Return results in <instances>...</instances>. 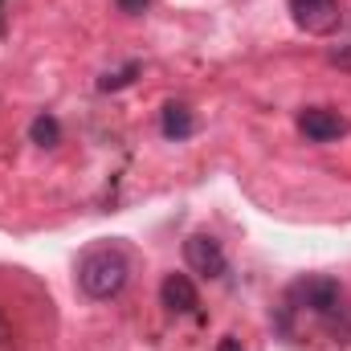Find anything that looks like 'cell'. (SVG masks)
Masks as SVG:
<instances>
[{
	"label": "cell",
	"instance_id": "cell-8",
	"mask_svg": "<svg viewBox=\"0 0 351 351\" xmlns=\"http://www.w3.org/2000/svg\"><path fill=\"white\" fill-rule=\"evenodd\" d=\"M29 139H33L37 147H58V143H62V123H58L53 114H37V119L29 123Z\"/></svg>",
	"mask_w": 351,
	"mask_h": 351
},
{
	"label": "cell",
	"instance_id": "cell-2",
	"mask_svg": "<svg viewBox=\"0 0 351 351\" xmlns=\"http://www.w3.org/2000/svg\"><path fill=\"white\" fill-rule=\"evenodd\" d=\"M286 302H290L294 311H311V315H319V319H331V315H339V306H343V286H339L335 278H327V274H306V278L290 282Z\"/></svg>",
	"mask_w": 351,
	"mask_h": 351
},
{
	"label": "cell",
	"instance_id": "cell-4",
	"mask_svg": "<svg viewBox=\"0 0 351 351\" xmlns=\"http://www.w3.org/2000/svg\"><path fill=\"white\" fill-rule=\"evenodd\" d=\"M298 131L311 139V143H335L351 131V119L335 106H306L298 114Z\"/></svg>",
	"mask_w": 351,
	"mask_h": 351
},
{
	"label": "cell",
	"instance_id": "cell-12",
	"mask_svg": "<svg viewBox=\"0 0 351 351\" xmlns=\"http://www.w3.org/2000/svg\"><path fill=\"white\" fill-rule=\"evenodd\" d=\"M4 335H8V323H4V315H0V343H4Z\"/></svg>",
	"mask_w": 351,
	"mask_h": 351
},
{
	"label": "cell",
	"instance_id": "cell-6",
	"mask_svg": "<svg viewBox=\"0 0 351 351\" xmlns=\"http://www.w3.org/2000/svg\"><path fill=\"white\" fill-rule=\"evenodd\" d=\"M160 298H164V306L172 315H192L200 306V290H196V282L188 274H168L160 282Z\"/></svg>",
	"mask_w": 351,
	"mask_h": 351
},
{
	"label": "cell",
	"instance_id": "cell-1",
	"mask_svg": "<svg viewBox=\"0 0 351 351\" xmlns=\"http://www.w3.org/2000/svg\"><path fill=\"white\" fill-rule=\"evenodd\" d=\"M74 278H78V290L94 298V302H106V298H114L123 286H127V278H131V258H127V250L123 245H114V241H94L82 250V258L74 265Z\"/></svg>",
	"mask_w": 351,
	"mask_h": 351
},
{
	"label": "cell",
	"instance_id": "cell-5",
	"mask_svg": "<svg viewBox=\"0 0 351 351\" xmlns=\"http://www.w3.org/2000/svg\"><path fill=\"white\" fill-rule=\"evenodd\" d=\"M184 262H188V269L192 274H200V278H221L225 274V265H229V258H225V250H221V241L217 237H208V233H192L188 241H184Z\"/></svg>",
	"mask_w": 351,
	"mask_h": 351
},
{
	"label": "cell",
	"instance_id": "cell-11",
	"mask_svg": "<svg viewBox=\"0 0 351 351\" xmlns=\"http://www.w3.org/2000/svg\"><path fill=\"white\" fill-rule=\"evenodd\" d=\"M217 351H245V348H241V339H237V335H225V339L217 343Z\"/></svg>",
	"mask_w": 351,
	"mask_h": 351
},
{
	"label": "cell",
	"instance_id": "cell-10",
	"mask_svg": "<svg viewBox=\"0 0 351 351\" xmlns=\"http://www.w3.org/2000/svg\"><path fill=\"white\" fill-rule=\"evenodd\" d=\"M114 4H119V12H127V16H139L152 0H114Z\"/></svg>",
	"mask_w": 351,
	"mask_h": 351
},
{
	"label": "cell",
	"instance_id": "cell-7",
	"mask_svg": "<svg viewBox=\"0 0 351 351\" xmlns=\"http://www.w3.org/2000/svg\"><path fill=\"white\" fill-rule=\"evenodd\" d=\"M160 127H164V135L168 139H188L192 131H196V114H192V106H184V102H168L164 106V119H160Z\"/></svg>",
	"mask_w": 351,
	"mask_h": 351
},
{
	"label": "cell",
	"instance_id": "cell-9",
	"mask_svg": "<svg viewBox=\"0 0 351 351\" xmlns=\"http://www.w3.org/2000/svg\"><path fill=\"white\" fill-rule=\"evenodd\" d=\"M135 74H139V66L131 62V66H123V70H114V74H102L98 78V90H123L135 82Z\"/></svg>",
	"mask_w": 351,
	"mask_h": 351
},
{
	"label": "cell",
	"instance_id": "cell-3",
	"mask_svg": "<svg viewBox=\"0 0 351 351\" xmlns=\"http://www.w3.org/2000/svg\"><path fill=\"white\" fill-rule=\"evenodd\" d=\"M290 16L302 33L327 37L343 25V4L339 0H290Z\"/></svg>",
	"mask_w": 351,
	"mask_h": 351
}]
</instances>
